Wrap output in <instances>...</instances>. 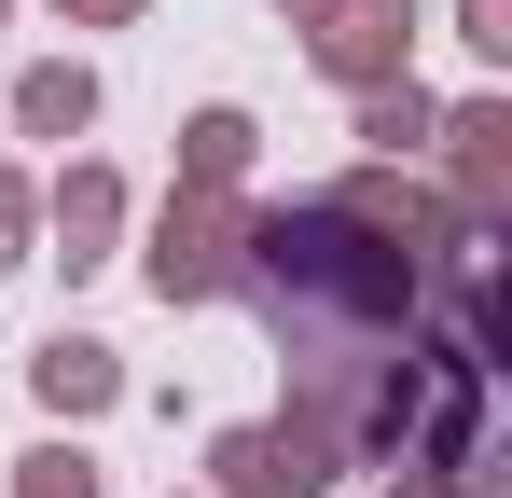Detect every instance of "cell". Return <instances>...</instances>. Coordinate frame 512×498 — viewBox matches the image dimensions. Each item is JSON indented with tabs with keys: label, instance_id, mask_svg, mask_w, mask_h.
Returning a JSON list of instances; mask_svg holds the SVG:
<instances>
[{
	"label": "cell",
	"instance_id": "cell-1",
	"mask_svg": "<svg viewBox=\"0 0 512 498\" xmlns=\"http://www.w3.org/2000/svg\"><path fill=\"white\" fill-rule=\"evenodd\" d=\"M208 471H222V498H319L346 471V443L319 429V415H291V429H222Z\"/></svg>",
	"mask_w": 512,
	"mask_h": 498
},
{
	"label": "cell",
	"instance_id": "cell-2",
	"mask_svg": "<svg viewBox=\"0 0 512 498\" xmlns=\"http://www.w3.org/2000/svg\"><path fill=\"white\" fill-rule=\"evenodd\" d=\"M153 291L167 305H222L236 291V208L222 194H180L167 222H153Z\"/></svg>",
	"mask_w": 512,
	"mask_h": 498
},
{
	"label": "cell",
	"instance_id": "cell-3",
	"mask_svg": "<svg viewBox=\"0 0 512 498\" xmlns=\"http://www.w3.org/2000/svg\"><path fill=\"white\" fill-rule=\"evenodd\" d=\"M402 42H416V14H402V0H333V14H319V70L360 83V97H374V83H402Z\"/></svg>",
	"mask_w": 512,
	"mask_h": 498
},
{
	"label": "cell",
	"instance_id": "cell-4",
	"mask_svg": "<svg viewBox=\"0 0 512 498\" xmlns=\"http://www.w3.org/2000/svg\"><path fill=\"white\" fill-rule=\"evenodd\" d=\"M429 139H457V222L485 236V222L512 208V111H499V97H471V111H443Z\"/></svg>",
	"mask_w": 512,
	"mask_h": 498
},
{
	"label": "cell",
	"instance_id": "cell-5",
	"mask_svg": "<svg viewBox=\"0 0 512 498\" xmlns=\"http://www.w3.org/2000/svg\"><path fill=\"white\" fill-rule=\"evenodd\" d=\"M28 388H42L56 415H111V402H125V360H111L97 332H56V346L28 360Z\"/></svg>",
	"mask_w": 512,
	"mask_h": 498
},
{
	"label": "cell",
	"instance_id": "cell-6",
	"mask_svg": "<svg viewBox=\"0 0 512 498\" xmlns=\"http://www.w3.org/2000/svg\"><path fill=\"white\" fill-rule=\"evenodd\" d=\"M111 222H125V180H111V166H70V180H56V263H70V277L111 263Z\"/></svg>",
	"mask_w": 512,
	"mask_h": 498
},
{
	"label": "cell",
	"instance_id": "cell-7",
	"mask_svg": "<svg viewBox=\"0 0 512 498\" xmlns=\"http://www.w3.org/2000/svg\"><path fill=\"white\" fill-rule=\"evenodd\" d=\"M14 125H28V139H84L97 125V70L84 56H42V70L14 83Z\"/></svg>",
	"mask_w": 512,
	"mask_h": 498
},
{
	"label": "cell",
	"instance_id": "cell-8",
	"mask_svg": "<svg viewBox=\"0 0 512 498\" xmlns=\"http://www.w3.org/2000/svg\"><path fill=\"white\" fill-rule=\"evenodd\" d=\"M236 166H250V111H194L180 125V194H222Z\"/></svg>",
	"mask_w": 512,
	"mask_h": 498
},
{
	"label": "cell",
	"instance_id": "cell-9",
	"mask_svg": "<svg viewBox=\"0 0 512 498\" xmlns=\"http://www.w3.org/2000/svg\"><path fill=\"white\" fill-rule=\"evenodd\" d=\"M429 125H443V111H429L416 83H374V97H360V139H374V153H429Z\"/></svg>",
	"mask_w": 512,
	"mask_h": 498
},
{
	"label": "cell",
	"instance_id": "cell-10",
	"mask_svg": "<svg viewBox=\"0 0 512 498\" xmlns=\"http://www.w3.org/2000/svg\"><path fill=\"white\" fill-rule=\"evenodd\" d=\"M14 471H28L14 498H97V457H84V443H42V457H14Z\"/></svg>",
	"mask_w": 512,
	"mask_h": 498
},
{
	"label": "cell",
	"instance_id": "cell-11",
	"mask_svg": "<svg viewBox=\"0 0 512 498\" xmlns=\"http://www.w3.org/2000/svg\"><path fill=\"white\" fill-rule=\"evenodd\" d=\"M457 28H471L485 56H512V0H457Z\"/></svg>",
	"mask_w": 512,
	"mask_h": 498
},
{
	"label": "cell",
	"instance_id": "cell-12",
	"mask_svg": "<svg viewBox=\"0 0 512 498\" xmlns=\"http://www.w3.org/2000/svg\"><path fill=\"white\" fill-rule=\"evenodd\" d=\"M14 236H28V180L0 166V263H14Z\"/></svg>",
	"mask_w": 512,
	"mask_h": 498
},
{
	"label": "cell",
	"instance_id": "cell-13",
	"mask_svg": "<svg viewBox=\"0 0 512 498\" xmlns=\"http://www.w3.org/2000/svg\"><path fill=\"white\" fill-rule=\"evenodd\" d=\"M56 14H70V28H125L139 0H56Z\"/></svg>",
	"mask_w": 512,
	"mask_h": 498
},
{
	"label": "cell",
	"instance_id": "cell-14",
	"mask_svg": "<svg viewBox=\"0 0 512 498\" xmlns=\"http://www.w3.org/2000/svg\"><path fill=\"white\" fill-rule=\"evenodd\" d=\"M388 498H457V485H429V471H402V485H388Z\"/></svg>",
	"mask_w": 512,
	"mask_h": 498
},
{
	"label": "cell",
	"instance_id": "cell-15",
	"mask_svg": "<svg viewBox=\"0 0 512 498\" xmlns=\"http://www.w3.org/2000/svg\"><path fill=\"white\" fill-rule=\"evenodd\" d=\"M291 14H333V0H291Z\"/></svg>",
	"mask_w": 512,
	"mask_h": 498
}]
</instances>
